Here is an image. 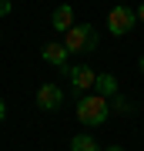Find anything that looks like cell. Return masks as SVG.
Listing matches in <instances>:
<instances>
[{"mask_svg":"<svg viewBox=\"0 0 144 151\" xmlns=\"http://www.w3.org/2000/svg\"><path fill=\"white\" fill-rule=\"evenodd\" d=\"M107 114H111V108H107V97L104 94H80L77 101V121L84 124V128H97V124L107 121Z\"/></svg>","mask_w":144,"mask_h":151,"instance_id":"1","label":"cell"},{"mask_svg":"<svg viewBox=\"0 0 144 151\" xmlns=\"http://www.w3.org/2000/svg\"><path fill=\"white\" fill-rule=\"evenodd\" d=\"M64 47L70 54H91L97 47V30L91 24H74L70 30H64Z\"/></svg>","mask_w":144,"mask_h":151,"instance_id":"2","label":"cell"},{"mask_svg":"<svg viewBox=\"0 0 144 151\" xmlns=\"http://www.w3.org/2000/svg\"><path fill=\"white\" fill-rule=\"evenodd\" d=\"M134 24H138V17H134L131 7H114V10L107 14V30H111L114 37H121V34H131Z\"/></svg>","mask_w":144,"mask_h":151,"instance_id":"3","label":"cell"},{"mask_svg":"<svg viewBox=\"0 0 144 151\" xmlns=\"http://www.w3.org/2000/svg\"><path fill=\"white\" fill-rule=\"evenodd\" d=\"M64 104V87L57 84H40L37 87V108L40 111H57Z\"/></svg>","mask_w":144,"mask_h":151,"instance_id":"4","label":"cell"},{"mask_svg":"<svg viewBox=\"0 0 144 151\" xmlns=\"http://www.w3.org/2000/svg\"><path fill=\"white\" fill-rule=\"evenodd\" d=\"M67 77H70V87H74L77 94H87V91L94 87V81H97V74H94V70L87 67V64L70 67V70H67Z\"/></svg>","mask_w":144,"mask_h":151,"instance_id":"5","label":"cell"},{"mask_svg":"<svg viewBox=\"0 0 144 151\" xmlns=\"http://www.w3.org/2000/svg\"><path fill=\"white\" fill-rule=\"evenodd\" d=\"M40 54H44V60H47L50 67H64V64H67V57H70V50L64 47V40H47Z\"/></svg>","mask_w":144,"mask_h":151,"instance_id":"6","label":"cell"},{"mask_svg":"<svg viewBox=\"0 0 144 151\" xmlns=\"http://www.w3.org/2000/svg\"><path fill=\"white\" fill-rule=\"evenodd\" d=\"M50 27L57 30V34H64V30H70V27H74V7H67V4H60L57 10L50 14Z\"/></svg>","mask_w":144,"mask_h":151,"instance_id":"7","label":"cell"},{"mask_svg":"<svg viewBox=\"0 0 144 151\" xmlns=\"http://www.w3.org/2000/svg\"><path fill=\"white\" fill-rule=\"evenodd\" d=\"M94 91L104 94V97H114V94H117V77H114V74H97Z\"/></svg>","mask_w":144,"mask_h":151,"instance_id":"8","label":"cell"},{"mask_svg":"<svg viewBox=\"0 0 144 151\" xmlns=\"http://www.w3.org/2000/svg\"><path fill=\"white\" fill-rule=\"evenodd\" d=\"M70 151H101V148L91 134H77V138H70Z\"/></svg>","mask_w":144,"mask_h":151,"instance_id":"9","label":"cell"},{"mask_svg":"<svg viewBox=\"0 0 144 151\" xmlns=\"http://www.w3.org/2000/svg\"><path fill=\"white\" fill-rule=\"evenodd\" d=\"M114 111H131V104L124 101V97H117V94H114Z\"/></svg>","mask_w":144,"mask_h":151,"instance_id":"10","label":"cell"},{"mask_svg":"<svg viewBox=\"0 0 144 151\" xmlns=\"http://www.w3.org/2000/svg\"><path fill=\"white\" fill-rule=\"evenodd\" d=\"M10 10H14L10 0H0V17H10Z\"/></svg>","mask_w":144,"mask_h":151,"instance_id":"11","label":"cell"},{"mask_svg":"<svg viewBox=\"0 0 144 151\" xmlns=\"http://www.w3.org/2000/svg\"><path fill=\"white\" fill-rule=\"evenodd\" d=\"M134 17H138V20H141V24H144V4H141V7H138V10H134Z\"/></svg>","mask_w":144,"mask_h":151,"instance_id":"12","label":"cell"},{"mask_svg":"<svg viewBox=\"0 0 144 151\" xmlns=\"http://www.w3.org/2000/svg\"><path fill=\"white\" fill-rule=\"evenodd\" d=\"M4 114H7V104H4V97H0V121H4Z\"/></svg>","mask_w":144,"mask_h":151,"instance_id":"13","label":"cell"},{"mask_svg":"<svg viewBox=\"0 0 144 151\" xmlns=\"http://www.w3.org/2000/svg\"><path fill=\"white\" fill-rule=\"evenodd\" d=\"M104 151H124V148H117V145H111V148H104Z\"/></svg>","mask_w":144,"mask_h":151,"instance_id":"14","label":"cell"},{"mask_svg":"<svg viewBox=\"0 0 144 151\" xmlns=\"http://www.w3.org/2000/svg\"><path fill=\"white\" fill-rule=\"evenodd\" d=\"M141 74H144V54H141Z\"/></svg>","mask_w":144,"mask_h":151,"instance_id":"15","label":"cell"}]
</instances>
